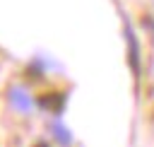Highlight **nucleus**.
I'll list each match as a JSON object with an SVG mask.
<instances>
[{"label": "nucleus", "mask_w": 154, "mask_h": 147, "mask_svg": "<svg viewBox=\"0 0 154 147\" xmlns=\"http://www.w3.org/2000/svg\"><path fill=\"white\" fill-rule=\"evenodd\" d=\"M128 43H130V63H132V70L140 72V63H137V41H135V36H132L130 27H128Z\"/></svg>", "instance_id": "obj_1"}, {"label": "nucleus", "mask_w": 154, "mask_h": 147, "mask_svg": "<svg viewBox=\"0 0 154 147\" xmlns=\"http://www.w3.org/2000/svg\"><path fill=\"white\" fill-rule=\"evenodd\" d=\"M41 106H46V108H55V111H60V108H63V96H60V94H51L48 99H41Z\"/></svg>", "instance_id": "obj_2"}, {"label": "nucleus", "mask_w": 154, "mask_h": 147, "mask_svg": "<svg viewBox=\"0 0 154 147\" xmlns=\"http://www.w3.org/2000/svg\"><path fill=\"white\" fill-rule=\"evenodd\" d=\"M38 147H46V145H38Z\"/></svg>", "instance_id": "obj_3"}]
</instances>
